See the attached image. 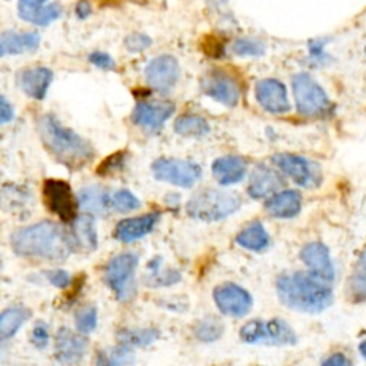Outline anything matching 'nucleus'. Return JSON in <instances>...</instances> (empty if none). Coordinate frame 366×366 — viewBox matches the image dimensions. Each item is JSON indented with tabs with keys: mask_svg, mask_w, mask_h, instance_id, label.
<instances>
[{
	"mask_svg": "<svg viewBox=\"0 0 366 366\" xmlns=\"http://www.w3.org/2000/svg\"><path fill=\"white\" fill-rule=\"evenodd\" d=\"M15 254L49 261L66 259L75 248L74 239L59 224L41 222L16 230L12 237Z\"/></svg>",
	"mask_w": 366,
	"mask_h": 366,
	"instance_id": "1",
	"label": "nucleus"
},
{
	"mask_svg": "<svg viewBox=\"0 0 366 366\" xmlns=\"http://www.w3.org/2000/svg\"><path fill=\"white\" fill-rule=\"evenodd\" d=\"M277 295L289 310L303 314L324 312L332 303V290L328 282L312 272H287L277 280Z\"/></svg>",
	"mask_w": 366,
	"mask_h": 366,
	"instance_id": "2",
	"label": "nucleus"
},
{
	"mask_svg": "<svg viewBox=\"0 0 366 366\" xmlns=\"http://www.w3.org/2000/svg\"><path fill=\"white\" fill-rule=\"evenodd\" d=\"M39 132L46 148L68 169H81L94 159L91 144L65 128L53 114H46L39 120Z\"/></svg>",
	"mask_w": 366,
	"mask_h": 366,
	"instance_id": "3",
	"label": "nucleus"
},
{
	"mask_svg": "<svg viewBox=\"0 0 366 366\" xmlns=\"http://www.w3.org/2000/svg\"><path fill=\"white\" fill-rule=\"evenodd\" d=\"M242 198L234 192L220 189H204L197 192L187 205L188 216L199 222H220L240 208Z\"/></svg>",
	"mask_w": 366,
	"mask_h": 366,
	"instance_id": "4",
	"label": "nucleus"
},
{
	"mask_svg": "<svg viewBox=\"0 0 366 366\" xmlns=\"http://www.w3.org/2000/svg\"><path fill=\"white\" fill-rule=\"evenodd\" d=\"M297 113L308 117L324 116L330 112V99L322 86L310 75L297 74L292 81Z\"/></svg>",
	"mask_w": 366,
	"mask_h": 366,
	"instance_id": "5",
	"label": "nucleus"
},
{
	"mask_svg": "<svg viewBox=\"0 0 366 366\" xmlns=\"http://www.w3.org/2000/svg\"><path fill=\"white\" fill-rule=\"evenodd\" d=\"M240 339L249 345L262 343L271 346H292L297 342L295 331L283 320L249 321L240 328Z\"/></svg>",
	"mask_w": 366,
	"mask_h": 366,
	"instance_id": "6",
	"label": "nucleus"
},
{
	"mask_svg": "<svg viewBox=\"0 0 366 366\" xmlns=\"http://www.w3.org/2000/svg\"><path fill=\"white\" fill-rule=\"evenodd\" d=\"M151 172L157 180L179 188L194 187L202 176V169L197 163L177 159H159L152 163Z\"/></svg>",
	"mask_w": 366,
	"mask_h": 366,
	"instance_id": "7",
	"label": "nucleus"
},
{
	"mask_svg": "<svg viewBox=\"0 0 366 366\" xmlns=\"http://www.w3.org/2000/svg\"><path fill=\"white\" fill-rule=\"evenodd\" d=\"M43 197L47 208L64 222H74L76 201L72 189L64 180L49 179L44 182Z\"/></svg>",
	"mask_w": 366,
	"mask_h": 366,
	"instance_id": "8",
	"label": "nucleus"
},
{
	"mask_svg": "<svg viewBox=\"0 0 366 366\" xmlns=\"http://www.w3.org/2000/svg\"><path fill=\"white\" fill-rule=\"evenodd\" d=\"M138 257L135 254H120L110 259L106 267V282L114 292L116 297L124 300L129 295V285L138 267Z\"/></svg>",
	"mask_w": 366,
	"mask_h": 366,
	"instance_id": "9",
	"label": "nucleus"
},
{
	"mask_svg": "<svg viewBox=\"0 0 366 366\" xmlns=\"http://www.w3.org/2000/svg\"><path fill=\"white\" fill-rule=\"evenodd\" d=\"M272 163L276 164L285 174H287L296 185L302 188L318 187L321 182V173L312 162L293 154H276L272 157Z\"/></svg>",
	"mask_w": 366,
	"mask_h": 366,
	"instance_id": "10",
	"label": "nucleus"
},
{
	"mask_svg": "<svg viewBox=\"0 0 366 366\" xmlns=\"http://www.w3.org/2000/svg\"><path fill=\"white\" fill-rule=\"evenodd\" d=\"M202 91L211 97L227 107L237 106L240 100V86L237 81L227 72L222 69L209 71L202 79Z\"/></svg>",
	"mask_w": 366,
	"mask_h": 366,
	"instance_id": "11",
	"label": "nucleus"
},
{
	"mask_svg": "<svg viewBox=\"0 0 366 366\" xmlns=\"http://www.w3.org/2000/svg\"><path fill=\"white\" fill-rule=\"evenodd\" d=\"M212 297H214V302L222 314L234 318L245 317L251 311L254 303L252 296L245 289L233 283H226L216 287Z\"/></svg>",
	"mask_w": 366,
	"mask_h": 366,
	"instance_id": "12",
	"label": "nucleus"
},
{
	"mask_svg": "<svg viewBox=\"0 0 366 366\" xmlns=\"http://www.w3.org/2000/svg\"><path fill=\"white\" fill-rule=\"evenodd\" d=\"M179 76V62L170 54L154 57L145 68V79L148 85L152 89L160 91V93L170 91L176 85Z\"/></svg>",
	"mask_w": 366,
	"mask_h": 366,
	"instance_id": "13",
	"label": "nucleus"
},
{
	"mask_svg": "<svg viewBox=\"0 0 366 366\" xmlns=\"http://www.w3.org/2000/svg\"><path fill=\"white\" fill-rule=\"evenodd\" d=\"M255 97L259 106L268 113L283 114L290 110L286 86L279 79H261L255 85Z\"/></svg>",
	"mask_w": 366,
	"mask_h": 366,
	"instance_id": "14",
	"label": "nucleus"
},
{
	"mask_svg": "<svg viewBox=\"0 0 366 366\" xmlns=\"http://www.w3.org/2000/svg\"><path fill=\"white\" fill-rule=\"evenodd\" d=\"M174 113V106L172 103H148L139 102L134 110L132 119L138 127L148 132H157Z\"/></svg>",
	"mask_w": 366,
	"mask_h": 366,
	"instance_id": "15",
	"label": "nucleus"
},
{
	"mask_svg": "<svg viewBox=\"0 0 366 366\" xmlns=\"http://www.w3.org/2000/svg\"><path fill=\"white\" fill-rule=\"evenodd\" d=\"M300 259L310 268V272L314 276L320 277L321 280H325L331 283L334 280L335 271L331 262L330 249L321 242H312L308 243L300 252Z\"/></svg>",
	"mask_w": 366,
	"mask_h": 366,
	"instance_id": "16",
	"label": "nucleus"
},
{
	"mask_svg": "<svg viewBox=\"0 0 366 366\" xmlns=\"http://www.w3.org/2000/svg\"><path fill=\"white\" fill-rule=\"evenodd\" d=\"M88 349V342L81 335L72 332L68 328H62L57 332L54 356L59 363L76 365L79 363Z\"/></svg>",
	"mask_w": 366,
	"mask_h": 366,
	"instance_id": "17",
	"label": "nucleus"
},
{
	"mask_svg": "<svg viewBox=\"0 0 366 366\" xmlns=\"http://www.w3.org/2000/svg\"><path fill=\"white\" fill-rule=\"evenodd\" d=\"M283 185V177L265 164H259L254 169L248 183V194L252 199H261L272 195Z\"/></svg>",
	"mask_w": 366,
	"mask_h": 366,
	"instance_id": "18",
	"label": "nucleus"
},
{
	"mask_svg": "<svg viewBox=\"0 0 366 366\" xmlns=\"http://www.w3.org/2000/svg\"><path fill=\"white\" fill-rule=\"evenodd\" d=\"M160 220V212H149V214L122 220L114 230L117 240L124 243H132L154 230Z\"/></svg>",
	"mask_w": 366,
	"mask_h": 366,
	"instance_id": "19",
	"label": "nucleus"
},
{
	"mask_svg": "<svg viewBox=\"0 0 366 366\" xmlns=\"http://www.w3.org/2000/svg\"><path fill=\"white\" fill-rule=\"evenodd\" d=\"M302 209V195L297 191L287 189L274 194L265 202L267 214L274 219H293Z\"/></svg>",
	"mask_w": 366,
	"mask_h": 366,
	"instance_id": "20",
	"label": "nucleus"
},
{
	"mask_svg": "<svg viewBox=\"0 0 366 366\" xmlns=\"http://www.w3.org/2000/svg\"><path fill=\"white\" fill-rule=\"evenodd\" d=\"M53 82V72L49 68L26 69L19 76V84L24 93L34 100H43L47 96L50 84Z\"/></svg>",
	"mask_w": 366,
	"mask_h": 366,
	"instance_id": "21",
	"label": "nucleus"
},
{
	"mask_svg": "<svg viewBox=\"0 0 366 366\" xmlns=\"http://www.w3.org/2000/svg\"><path fill=\"white\" fill-rule=\"evenodd\" d=\"M247 170L248 164L245 159H242L239 156L220 157L212 163V174H214L220 185L224 187L234 185V183L243 180V177L247 176Z\"/></svg>",
	"mask_w": 366,
	"mask_h": 366,
	"instance_id": "22",
	"label": "nucleus"
},
{
	"mask_svg": "<svg viewBox=\"0 0 366 366\" xmlns=\"http://www.w3.org/2000/svg\"><path fill=\"white\" fill-rule=\"evenodd\" d=\"M40 44V36L36 33L6 31L0 37V57L5 54H21L33 51Z\"/></svg>",
	"mask_w": 366,
	"mask_h": 366,
	"instance_id": "23",
	"label": "nucleus"
},
{
	"mask_svg": "<svg viewBox=\"0 0 366 366\" xmlns=\"http://www.w3.org/2000/svg\"><path fill=\"white\" fill-rule=\"evenodd\" d=\"M74 242L85 251H96L99 237L96 230V222L89 214L74 219Z\"/></svg>",
	"mask_w": 366,
	"mask_h": 366,
	"instance_id": "24",
	"label": "nucleus"
},
{
	"mask_svg": "<svg viewBox=\"0 0 366 366\" xmlns=\"http://www.w3.org/2000/svg\"><path fill=\"white\" fill-rule=\"evenodd\" d=\"M236 243L248 251L261 252L269 247V236L262 223L254 222L236 236Z\"/></svg>",
	"mask_w": 366,
	"mask_h": 366,
	"instance_id": "25",
	"label": "nucleus"
},
{
	"mask_svg": "<svg viewBox=\"0 0 366 366\" xmlns=\"http://www.w3.org/2000/svg\"><path fill=\"white\" fill-rule=\"evenodd\" d=\"M78 204L91 214H104L110 207V197L102 187H86L79 191Z\"/></svg>",
	"mask_w": 366,
	"mask_h": 366,
	"instance_id": "26",
	"label": "nucleus"
},
{
	"mask_svg": "<svg viewBox=\"0 0 366 366\" xmlns=\"http://www.w3.org/2000/svg\"><path fill=\"white\" fill-rule=\"evenodd\" d=\"M18 12L24 21L40 25V26H46L60 16V14H62V8H60V5L57 4H51L47 6H41V5L26 6L19 4Z\"/></svg>",
	"mask_w": 366,
	"mask_h": 366,
	"instance_id": "27",
	"label": "nucleus"
},
{
	"mask_svg": "<svg viewBox=\"0 0 366 366\" xmlns=\"http://www.w3.org/2000/svg\"><path fill=\"white\" fill-rule=\"evenodd\" d=\"M160 337V332L156 328H132L122 330L117 334L119 345L128 347H148Z\"/></svg>",
	"mask_w": 366,
	"mask_h": 366,
	"instance_id": "28",
	"label": "nucleus"
},
{
	"mask_svg": "<svg viewBox=\"0 0 366 366\" xmlns=\"http://www.w3.org/2000/svg\"><path fill=\"white\" fill-rule=\"evenodd\" d=\"M31 314L24 308H11L0 314V340L12 339Z\"/></svg>",
	"mask_w": 366,
	"mask_h": 366,
	"instance_id": "29",
	"label": "nucleus"
},
{
	"mask_svg": "<svg viewBox=\"0 0 366 366\" xmlns=\"http://www.w3.org/2000/svg\"><path fill=\"white\" fill-rule=\"evenodd\" d=\"M174 132L182 137H188V138H201L209 134V125L208 122L195 114H185L180 116L176 124H174Z\"/></svg>",
	"mask_w": 366,
	"mask_h": 366,
	"instance_id": "30",
	"label": "nucleus"
},
{
	"mask_svg": "<svg viewBox=\"0 0 366 366\" xmlns=\"http://www.w3.org/2000/svg\"><path fill=\"white\" fill-rule=\"evenodd\" d=\"M224 332L223 324L217 318H204L194 327V334L199 342L211 343L219 340Z\"/></svg>",
	"mask_w": 366,
	"mask_h": 366,
	"instance_id": "31",
	"label": "nucleus"
},
{
	"mask_svg": "<svg viewBox=\"0 0 366 366\" xmlns=\"http://www.w3.org/2000/svg\"><path fill=\"white\" fill-rule=\"evenodd\" d=\"M134 362L132 347L120 345L112 350H104L99 355L97 363L99 365H128Z\"/></svg>",
	"mask_w": 366,
	"mask_h": 366,
	"instance_id": "32",
	"label": "nucleus"
},
{
	"mask_svg": "<svg viewBox=\"0 0 366 366\" xmlns=\"http://www.w3.org/2000/svg\"><path fill=\"white\" fill-rule=\"evenodd\" d=\"M110 207L119 212H129L138 209L141 207V201L131 191L122 189L110 197Z\"/></svg>",
	"mask_w": 366,
	"mask_h": 366,
	"instance_id": "33",
	"label": "nucleus"
},
{
	"mask_svg": "<svg viewBox=\"0 0 366 366\" xmlns=\"http://www.w3.org/2000/svg\"><path fill=\"white\" fill-rule=\"evenodd\" d=\"M232 50L240 57H259L265 53V44L252 39H240L234 41Z\"/></svg>",
	"mask_w": 366,
	"mask_h": 366,
	"instance_id": "34",
	"label": "nucleus"
},
{
	"mask_svg": "<svg viewBox=\"0 0 366 366\" xmlns=\"http://www.w3.org/2000/svg\"><path fill=\"white\" fill-rule=\"evenodd\" d=\"M97 321H99V317H97V310L94 307L82 308L75 317V325L81 334L93 332L97 327Z\"/></svg>",
	"mask_w": 366,
	"mask_h": 366,
	"instance_id": "35",
	"label": "nucleus"
},
{
	"mask_svg": "<svg viewBox=\"0 0 366 366\" xmlns=\"http://www.w3.org/2000/svg\"><path fill=\"white\" fill-rule=\"evenodd\" d=\"M151 265H154V268L148 267L149 269H152V274L149 276V282H147L148 286H154V287L172 286L180 280V274L177 271L169 269L163 276V274L159 272V265H156V264H151Z\"/></svg>",
	"mask_w": 366,
	"mask_h": 366,
	"instance_id": "36",
	"label": "nucleus"
},
{
	"mask_svg": "<svg viewBox=\"0 0 366 366\" xmlns=\"http://www.w3.org/2000/svg\"><path fill=\"white\" fill-rule=\"evenodd\" d=\"M350 297L355 302H366V272L357 269L349 282Z\"/></svg>",
	"mask_w": 366,
	"mask_h": 366,
	"instance_id": "37",
	"label": "nucleus"
},
{
	"mask_svg": "<svg viewBox=\"0 0 366 366\" xmlns=\"http://www.w3.org/2000/svg\"><path fill=\"white\" fill-rule=\"evenodd\" d=\"M151 44H152V40L147 34H141V33H134L128 36L125 40V47L131 53H141L147 50Z\"/></svg>",
	"mask_w": 366,
	"mask_h": 366,
	"instance_id": "38",
	"label": "nucleus"
},
{
	"mask_svg": "<svg viewBox=\"0 0 366 366\" xmlns=\"http://www.w3.org/2000/svg\"><path fill=\"white\" fill-rule=\"evenodd\" d=\"M49 327L47 324L44 322H39L34 328H33V332H31V340H33V345L40 349V350H44L49 345Z\"/></svg>",
	"mask_w": 366,
	"mask_h": 366,
	"instance_id": "39",
	"label": "nucleus"
},
{
	"mask_svg": "<svg viewBox=\"0 0 366 366\" xmlns=\"http://www.w3.org/2000/svg\"><path fill=\"white\" fill-rule=\"evenodd\" d=\"M46 277L57 289H66L71 285V276L64 269H50L46 272Z\"/></svg>",
	"mask_w": 366,
	"mask_h": 366,
	"instance_id": "40",
	"label": "nucleus"
},
{
	"mask_svg": "<svg viewBox=\"0 0 366 366\" xmlns=\"http://www.w3.org/2000/svg\"><path fill=\"white\" fill-rule=\"evenodd\" d=\"M89 62L93 64L94 66H97L99 69L103 71H113L116 68L114 60L112 59L110 54L103 53V51H96L89 54Z\"/></svg>",
	"mask_w": 366,
	"mask_h": 366,
	"instance_id": "41",
	"label": "nucleus"
},
{
	"mask_svg": "<svg viewBox=\"0 0 366 366\" xmlns=\"http://www.w3.org/2000/svg\"><path fill=\"white\" fill-rule=\"evenodd\" d=\"M310 56H311V60L315 65L325 64L328 57H327V53L324 51V43H321L320 40L312 43L310 46Z\"/></svg>",
	"mask_w": 366,
	"mask_h": 366,
	"instance_id": "42",
	"label": "nucleus"
},
{
	"mask_svg": "<svg viewBox=\"0 0 366 366\" xmlns=\"http://www.w3.org/2000/svg\"><path fill=\"white\" fill-rule=\"evenodd\" d=\"M15 117V110L12 107V104L4 97L0 96V125L4 124H9Z\"/></svg>",
	"mask_w": 366,
	"mask_h": 366,
	"instance_id": "43",
	"label": "nucleus"
},
{
	"mask_svg": "<svg viewBox=\"0 0 366 366\" xmlns=\"http://www.w3.org/2000/svg\"><path fill=\"white\" fill-rule=\"evenodd\" d=\"M122 164H124V156L116 154V156L110 157L106 163H103V166L100 167V174H106V172H112L116 169L119 170Z\"/></svg>",
	"mask_w": 366,
	"mask_h": 366,
	"instance_id": "44",
	"label": "nucleus"
},
{
	"mask_svg": "<svg viewBox=\"0 0 366 366\" xmlns=\"http://www.w3.org/2000/svg\"><path fill=\"white\" fill-rule=\"evenodd\" d=\"M322 365H328V366H349V365H352V362L343 353H334L328 359H325L322 362Z\"/></svg>",
	"mask_w": 366,
	"mask_h": 366,
	"instance_id": "45",
	"label": "nucleus"
},
{
	"mask_svg": "<svg viewBox=\"0 0 366 366\" xmlns=\"http://www.w3.org/2000/svg\"><path fill=\"white\" fill-rule=\"evenodd\" d=\"M76 14L79 19H85L91 15V5L86 2V0H81L76 8Z\"/></svg>",
	"mask_w": 366,
	"mask_h": 366,
	"instance_id": "46",
	"label": "nucleus"
},
{
	"mask_svg": "<svg viewBox=\"0 0 366 366\" xmlns=\"http://www.w3.org/2000/svg\"><path fill=\"white\" fill-rule=\"evenodd\" d=\"M44 2H47V0H21V4L26 6H39L43 5Z\"/></svg>",
	"mask_w": 366,
	"mask_h": 366,
	"instance_id": "47",
	"label": "nucleus"
},
{
	"mask_svg": "<svg viewBox=\"0 0 366 366\" xmlns=\"http://www.w3.org/2000/svg\"><path fill=\"white\" fill-rule=\"evenodd\" d=\"M357 269H360V271H365V272H366V249L362 252V255H360V258H359Z\"/></svg>",
	"mask_w": 366,
	"mask_h": 366,
	"instance_id": "48",
	"label": "nucleus"
},
{
	"mask_svg": "<svg viewBox=\"0 0 366 366\" xmlns=\"http://www.w3.org/2000/svg\"><path fill=\"white\" fill-rule=\"evenodd\" d=\"M359 350H360V355L366 359V342H363V343H360V346H359Z\"/></svg>",
	"mask_w": 366,
	"mask_h": 366,
	"instance_id": "49",
	"label": "nucleus"
}]
</instances>
